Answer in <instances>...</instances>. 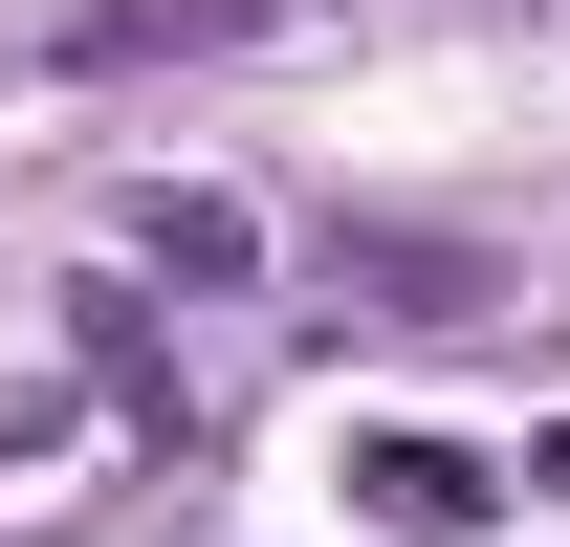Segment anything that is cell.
<instances>
[{
    "label": "cell",
    "instance_id": "cell-1",
    "mask_svg": "<svg viewBox=\"0 0 570 547\" xmlns=\"http://www.w3.org/2000/svg\"><path fill=\"white\" fill-rule=\"evenodd\" d=\"M285 0H88L67 22V67H198V44H264Z\"/></svg>",
    "mask_w": 570,
    "mask_h": 547
},
{
    "label": "cell",
    "instance_id": "cell-2",
    "mask_svg": "<svg viewBox=\"0 0 570 547\" xmlns=\"http://www.w3.org/2000/svg\"><path fill=\"white\" fill-rule=\"evenodd\" d=\"M352 481H373V504H395V526H483V460H439V438H373Z\"/></svg>",
    "mask_w": 570,
    "mask_h": 547
},
{
    "label": "cell",
    "instance_id": "cell-3",
    "mask_svg": "<svg viewBox=\"0 0 570 547\" xmlns=\"http://www.w3.org/2000/svg\"><path fill=\"white\" fill-rule=\"evenodd\" d=\"M132 241H154V263H176V285H242V263H264V219H242V198H154Z\"/></svg>",
    "mask_w": 570,
    "mask_h": 547
}]
</instances>
